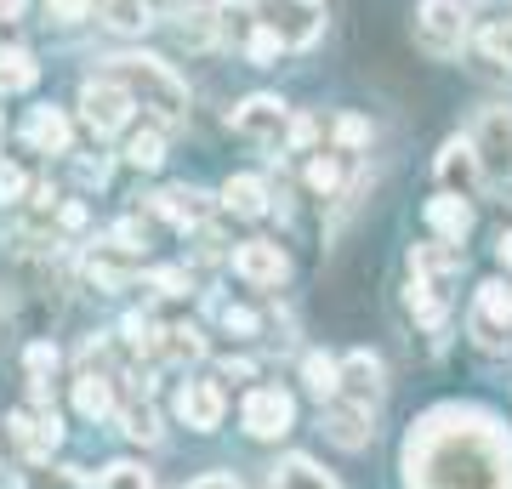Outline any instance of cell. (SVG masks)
<instances>
[{
    "mask_svg": "<svg viewBox=\"0 0 512 489\" xmlns=\"http://www.w3.org/2000/svg\"><path fill=\"white\" fill-rule=\"evenodd\" d=\"M404 489H512V438L484 410L444 404L404 444Z\"/></svg>",
    "mask_w": 512,
    "mask_h": 489,
    "instance_id": "6da1fadb",
    "label": "cell"
},
{
    "mask_svg": "<svg viewBox=\"0 0 512 489\" xmlns=\"http://www.w3.org/2000/svg\"><path fill=\"white\" fill-rule=\"evenodd\" d=\"M114 63H120V80L131 86V97H137L143 109L160 114L165 126H177L188 114V86L165 69L160 57H114Z\"/></svg>",
    "mask_w": 512,
    "mask_h": 489,
    "instance_id": "7a4b0ae2",
    "label": "cell"
},
{
    "mask_svg": "<svg viewBox=\"0 0 512 489\" xmlns=\"http://www.w3.org/2000/svg\"><path fill=\"white\" fill-rule=\"evenodd\" d=\"M473 148L484 182H512V109H484L473 120Z\"/></svg>",
    "mask_w": 512,
    "mask_h": 489,
    "instance_id": "3957f363",
    "label": "cell"
},
{
    "mask_svg": "<svg viewBox=\"0 0 512 489\" xmlns=\"http://www.w3.org/2000/svg\"><path fill=\"white\" fill-rule=\"evenodd\" d=\"M262 29L285 35V46H308L325 23V0H251Z\"/></svg>",
    "mask_w": 512,
    "mask_h": 489,
    "instance_id": "277c9868",
    "label": "cell"
},
{
    "mask_svg": "<svg viewBox=\"0 0 512 489\" xmlns=\"http://www.w3.org/2000/svg\"><path fill=\"white\" fill-rule=\"evenodd\" d=\"M131 109H137V97L120 80H86V91H80V114H86V126L97 137H114L131 120Z\"/></svg>",
    "mask_w": 512,
    "mask_h": 489,
    "instance_id": "5b68a950",
    "label": "cell"
},
{
    "mask_svg": "<svg viewBox=\"0 0 512 489\" xmlns=\"http://www.w3.org/2000/svg\"><path fill=\"white\" fill-rule=\"evenodd\" d=\"M239 421H245V433L251 438H285L296 421V404L285 387H251L245 404H239Z\"/></svg>",
    "mask_w": 512,
    "mask_h": 489,
    "instance_id": "8992f818",
    "label": "cell"
},
{
    "mask_svg": "<svg viewBox=\"0 0 512 489\" xmlns=\"http://www.w3.org/2000/svg\"><path fill=\"white\" fill-rule=\"evenodd\" d=\"M461 35H467V18H461L456 0H421L416 6V40L433 57H456Z\"/></svg>",
    "mask_w": 512,
    "mask_h": 489,
    "instance_id": "52a82bcc",
    "label": "cell"
},
{
    "mask_svg": "<svg viewBox=\"0 0 512 489\" xmlns=\"http://www.w3.org/2000/svg\"><path fill=\"white\" fill-rule=\"evenodd\" d=\"M473 336L478 347H507L512 342V290L501 285V279H490V285H478L473 296Z\"/></svg>",
    "mask_w": 512,
    "mask_h": 489,
    "instance_id": "ba28073f",
    "label": "cell"
},
{
    "mask_svg": "<svg viewBox=\"0 0 512 489\" xmlns=\"http://www.w3.org/2000/svg\"><path fill=\"white\" fill-rule=\"evenodd\" d=\"M228 126H234L245 143H279V137H285V103L268 97V91H256V97H245V103L228 114Z\"/></svg>",
    "mask_w": 512,
    "mask_h": 489,
    "instance_id": "9c48e42d",
    "label": "cell"
},
{
    "mask_svg": "<svg viewBox=\"0 0 512 489\" xmlns=\"http://www.w3.org/2000/svg\"><path fill=\"white\" fill-rule=\"evenodd\" d=\"M439 182H444V194H461V200H473V194H478V182H484V165H478L473 137H456V143H444V154H439Z\"/></svg>",
    "mask_w": 512,
    "mask_h": 489,
    "instance_id": "30bf717a",
    "label": "cell"
},
{
    "mask_svg": "<svg viewBox=\"0 0 512 489\" xmlns=\"http://www.w3.org/2000/svg\"><path fill=\"white\" fill-rule=\"evenodd\" d=\"M234 273L251 279V285H279L291 273V262H285V251H279L274 239H245L234 251Z\"/></svg>",
    "mask_w": 512,
    "mask_h": 489,
    "instance_id": "8fae6325",
    "label": "cell"
},
{
    "mask_svg": "<svg viewBox=\"0 0 512 489\" xmlns=\"http://www.w3.org/2000/svg\"><path fill=\"white\" fill-rule=\"evenodd\" d=\"M177 416H183L194 433L222 427V387H217V381H188L183 399H177Z\"/></svg>",
    "mask_w": 512,
    "mask_h": 489,
    "instance_id": "7c38bea8",
    "label": "cell"
},
{
    "mask_svg": "<svg viewBox=\"0 0 512 489\" xmlns=\"http://www.w3.org/2000/svg\"><path fill=\"white\" fill-rule=\"evenodd\" d=\"M154 211L177 228H194V222L211 217V194L205 188H165V194H154Z\"/></svg>",
    "mask_w": 512,
    "mask_h": 489,
    "instance_id": "4fadbf2b",
    "label": "cell"
},
{
    "mask_svg": "<svg viewBox=\"0 0 512 489\" xmlns=\"http://www.w3.org/2000/svg\"><path fill=\"white\" fill-rule=\"evenodd\" d=\"M342 387L353 393V404L382 399V359L376 353H348L342 359Z\"/></svg>",
    "mask_w": 512,
    "mask_h": 489,
    "instance_id": "5bb4252c",
    "label": "cell"
},
{
    "mask_svg": "<svg viewBox=\"0 0 512 489\" xmlns=\"http://www.w3.org/2000/svg\"><path fill=\"white\" fill-rule=\"evenodd\" d=\"M23 137H29L40 154H69V114H63V109H35Z\"/></svg>",
    "mask_w": 512,
    "mask_h": 489,
    "instance_id": "9a60e30c",
    "label": "cell"
},
{
    "mask_svg": "<svg viewBox=\"0 0 512 489\" xmlns=\"http://www.w3.org/2000/svg\"><path fill=\"white\" fill-rule=\"evenodd\" d=\"M427 222L439 228L450 245H461L467 239V228H473V205L461 200V194H444V200H427Z\"/></svg>",
    "mask_w": 512,
    "mask_h": 489,
    "instance_id": "2e32d148",
    "label": "cell"
},
{
    "mask_svg": "<svg viewBox=\"0 0 512 489\" xmlns=\"http://www.w3.org/2000/svg\"><path fill=\"white\" fill-rule=\"evenodd\" d=\"M325 427H330V438H336L342 450H365L370 433H376V427H370V404H348V410H330Z\"/></svg>",
    "mask_w": 512,
    "mask_h": 489,
    "instance_id": "e0dca14e",
    "label": "cell"
},
{
    "mask_svg": "<svg viewBox=\"0 0 512 489\" xmlns=\"http://www.w3.org/2000/svg\"><path fill=\"white\" fill-rule=\"evenodd\" d=\"M467 256H461V245H450V239H433V245H416L410 251V268H416V279H444V273H456Z\"/></svg>",
    "mask_w": 512,
    "mask_h": 489,
    "instance_id": "ac0fdd59",
    "label": "cell"
},
{
    "mask_svg": "<svg viewBox=\"0 0 512 489\" xmlns=\"http://www.w3.org/2000/svg\"><path fill=\"white\" fill-rule=\"evenodd\" d=\"M97 12H103V23H109L114 35H143L148 23H154L148 0H97Z\"/></svg>",
    "mask_w": 512,
    "mask_h": 489,
    "instance_id": "d6986e66",
    "label": "cell"
},
{
    "mask_svg": "<svg viewBox=\"0 0 512 489\" xmlns=\"http://www.w3.org/2000/svg\"><path fill=\"white\" fill-rule=\"evenodd\" d=\"M177 40H183L188 52H205L217 40V6H188V12H177Z\"/></svg>",
    "mask_w": 512,
    "mask_h": 489,
    "instance_id": "ffe728a7",
    "label": "cell"
},
{
    "mask_svg": "<svg viewBox=\"0 0 512 489\" xmlns=\"http://www.w3.org/2000/svg\"><path fill=\"white\" fill-rule=\"evenodd\" d=\"M274 484H279V489H342L325 467H313L308 455H291V461H279Z\"/></svg>",
    "mask_w": 512,
    "mask_h": 489,
    "instance_id": "44dd1931",
    "label": "cell"
},
{
    "mask_svg": "<svg viewBox=\"0 0 512 489\" xmlns=\"http://www.w3.org/2000/svg\"><path fill=\"white\" fill-rule=\"evenodd\" d=\"M74 410H80L86 421H103V416H109V410H114L109 376H92V370H86V376L74 381Z\"/></svg>",
    "mask_w": 512,
    "mask_h": 489,
    "instance_id": "7402d4cb",
    "label": "cell"
},
{
    "mask_svg": "<svg viewBox=\"0 0 512 489\" xmlns=\"http://www.w3.org/2000/svg\"><path fill=\"white\" fill-rule=\"evenodd\" d=\"M222 205L239 211V217H262V211H268V188H262L256 177H234L228 188H222Z\"/></svg>",
    "mask_w": 512,
    "mask_h": 489,
    "instance_id": "603a6c76",
    "label": "cell"
},
{
    "mask_svg": "<svg viewBox=\"0 0 512 489\" xmlns=\"http://www.w3.org/2000/svg\"><path fill=\"white\" fill-rule=\"evenodd\" d=\"M35 80H40V69H35V57L29 52H18V46L0 52V91H6V97H12V91H29Z\"/></svg>",
    "mask_w": 512,
    "mask_h": 489,
    "instance_id": "cb8c5ba5",
    "label": "cell"
},
{
    "mask_svg": "<svg viewBox=\"0 0 512 489\" xmlns=\"http://www.w3.org/2000/svg\"><path fill=\"white\" fill-rule=\"evenodd\" d=\"M302 376H308V393H319V399H330V393H342V364L325 359V353H308V364H302Z\"/></svg>",
    "mask_w": 512,
    "mask_h": 489,
    "instance_id": "d4e9b609",
    "label": "cell"
},
{
    "mask_svg": "<svg viewBox=\"0 0 512 489\" xmlns=\"http://www.w3.org/2000/svg\"><path fill=\"white\" fill-rule=\"evenodd\" d=\"M160 336H165V359H177V364L205 353V336L194 325H171V330H160Z\"/></svg>",
    "mask_w": 512,
    "mask_h": 489,
    "instance_id": "484cf974",
    "label": "cell"
},
{
    "mask_svg": "<svg viewBox=\"0 0 512 489\" xmlns=\"http://www.w3.org/2000/svg\"><path fill=\"white\" fill-rule=\"evenodd\" d=\"M410 313H416L421 325H439L444 319V302H439V290H433V279H416L410 285Z\"/></svg>",
    "mask_w": 512,
    "mask_h": 489,
    "instance_id": "4316f807",
    "label": "cell"
},
{
    "mask_svg": "<svg viewBox=\"0 0 512 489\" xmlns=\"http://www.w3.org/2000/svg\"><path fill=\"white\" fill-rule=\"evenodd\" d=\"M126 160L137 165V171H154V165L165 160V143H160V131H137V137H131V148H126Z\"/></svg>",
    "mask_w": 512,
    "mask_h": 489,
    "instance_id": "83f0119b",
    "label": "cell"
},
{
    "mask_svg": "<svg viewBox=\"0 0 512 489\" xmlns=\"http://www.w3.org/2000/svg\"><path fill=\"white\" fill-rule=\"evenodd\" d=\"M97 489H154V484H148V472H143V467H131V461H114V467H103Z\"/></svg>",
    "mask_w": 512,
    "mask_h": 489,
    "instance_id": "f1b7e54d",
    "label": "cell"
},
{
    "mask_svg": "<svg viewBox=\"0 0 512 489\" xmlns=\"http://www.w3.org/2000/svg\"><path fill=\"white\" fill-rule=\"evenodd\" d=\"M126 438H137V444H154V438H160V421H154V410H148V404L126 410Z\"/></svg>",
    "mask_w": 512,
    "mask_h": 489,
    "instance_id": "f546056e",
    "label": "cell"
},
{
    "mask_svg": "<svg viewBox=\"0 0 512 489\" xmlns=\"http://www.w3.org/2000/svg\"><path fill=\"white\" fill-rule=\"evenodd\" d=\"M478 46H484V52H490L495 63H501V57L512 63V23H490V29L478 35Z\"/></svg>",
    "mask_w": 512,
    "mask_h": 489,
    "instance_id": "4dcf8cb0",
    "label": "cell"
},
{
    "mask_svg": "<svg viewBox=\"0 0 512 489\" xmlns=\"http://www.w3.org/2000/svg\"><path fill=\"white\" fill-rule=\"evenodd\" d=\"M308 182L319 188V194H336V182H342V165L330 160V154H319V160L308 165Z\"/></svg>",
    "mask_w": 512,
    "mask_h": 489,
    "instance_id": "1f68e13d",
    "label": "cell"
},
{
    "mask_svg": "<svg viewBox=\"0 0 512 489\" xmlns=\"http://www.w3.org/2000/svg\"><path fill=\"white\" fill-rule=\"evenodd\" d=\"M336 143H342V148H365L370 143V126L359 120V114H342V120H336Z\"/></svg>",
    "mask_w": 512,
    "mask_h": 489,
    "instance_id": "d6a6232c",
    "label": "cell"
},
{
    "mask_svg": "<svg viewBox=\"0 0 512 489\" xmlns=\"http://www.w3.org/2000/svg\"><path fill=\"white\" fill-rule=\"evenodd\" d=\"M279 52H285V35H274V29H256L251 35V63H274Z\"/></svg>",
    "mask_w": 512,
    "mask_h": 489,
    "instance_id": "836d02e7",
    "label": "cell"
},
{
    "mask_svg": "<svg viewBox=\"0 0 512 489\" xmlns=\"http://www.w3.org/2000/svg\"><path fill=\"white\" fill-rule=\"evenodd\" d=\"M46 12H52L57 23H80L92 12V0H46Z\"/></svg>",
    "mask_w": 512,
    "mask_h": 489,
    "instance_id": "e575fe53",
    "label": "cell"
},
{
    "mask_svg": "<svg viewBox=\"0 0 512 489\" xmlns=\"http://www.w3.org/2000/svg\"><path fill=\"white\" fill-rule=\"evenodd\" d=\"M29 489H80V472H35V478H29Z\"/></svg>",
    "mask_w": 512,
    "mask_h": 489,
    "instance_id": "d590c367",
    "label": "cell"
},
{
    "mask_svg": "<svg viewBox=\"0 0 512 489\" xmlns=\"http://www.w3.org/2000/svg\"><path fill=\"white\" fill-rule=\"evenodd\" d=\"M23 194V171L18 165H0V205H12Z\"/></svg>",
    "mask_w": 512,
    "mask_h": 489,
    "instance_id": "8d00e7d4",
    "label": "cell"
},
{
    "mask_svg": "<svg viewBox=\"0 0 512 489\" xmlns=\"http://www.w3.org/2000/svg\"><path fill=\"white\" fill-rule=\"evenodd\" d=\"M46 370H57V347L35 342L29 347V376H46Z\"/></svg>",
    "mask_w": 512,
    "mask_h": 489,
    "instance_id": "74e56055",
    "label": "cell"
},
{
    "mask_svg": "<svg viewBox=\"0 0 512 489\" xmlns=\"http://www.w3.org/2000/svg\"><path fill=\"white\" fill-rule=\"evenodd\" d=\"M148 285L160 290V296H183V273H154Z\"/></svg>",
    "mask_w": 512,
    "mask_h": 489,
    "instance_id": "f35d334b",
    "label": "cell"
},
{
    "mask_svg": "<svg viewBox=\"0 0 512 489\" xmlns=\"http://www.w3.org/2000/svg\"><path fill=\"white\" fill-rule=\"evenodd\" d=\"M313 131H319V126H313L308 114H302V120H291V143H296V148H308V143H313Z\"/></svg>",
    "mask_w": 512,
    "mask_h": 489,
    "instance_id": "ab89813d",
    "label": "cell"
},
{
    "mask_svg": "<svg viewBox=\"0 0 512 489\" xmlns=\"http://www.w3.org/2000/svg\"><path fill=\"white\" fill-rule=\"evenodd\" d=\"M228 330H245V336H251V330H256V319H251L245 308H228Z\"/></svg>",
    "mask_w": 512,
    "mask_h": 489,
    "instance_id": "60d3db41",
    "label": "cell"
},
{
    "mask_svg": "<svg viewBox=\"0 0 512 489\" xmlns=\"http://www.w3.org/2000/svg\"><path fill=\"white\" fill-rule=\"evenodd\" d=\"M188 489H239L228 472H211V478H200V484H188Z\"/></svg>",
    "mask_w": 512,
    "mask_h": 489,
    "instance_id": "b9f144b4",
    "label": "cell"
},
{
    "mask_svg": "<svg viewBox=\"0 0 512 489\" xmlns=\"http://www.w3.org/2000/svg\"><path fill=\"white\" fill-rule=\"evenodd\" d=\"M495 256H501V268L512 273V234H501V245H495Z\"/></svg>",
    "mask_w": 512,
    "mask_h": 489,
    "instance_id": "7bdbcfd3",
    "label": "cell"
},
{
    "mask_svg": "<svg viewBox=\"0 0 512 489\" xmlns=\"http://www.w3.org/2000/svg\"><path fill=\"white\" fill-rule=\"evenodd\" d=\"M0 18H6V23L23 18V0H0Z\"/></svg>",
    "mask_w": 512,
    "mask_h": 489,
    "instance_id": "ee69618b",
    "label": "cell"
}]
</instances>
